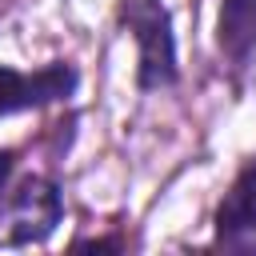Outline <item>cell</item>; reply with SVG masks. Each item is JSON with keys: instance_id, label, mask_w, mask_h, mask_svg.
I'll return each mask as SVG.
<instances>
[{"instance_id": "cell-1", "label": "cell", "mask_w": 256, "mask_h": 256, "mask_svg": "<svg viewBox=\"0 0 256 256\" xmlns=\"http://www.w3.org/2000/svg\"><path fill=\"white\" fill-rule=\"evenodd\" d=\"M124 24L132 28V40L140 48V88H168L176 80V44H172V20L160 0H124Z\"/></svg>"}, {"instance_id": "cell-2", "label": "cell", "mask_w": 256, "mask_h": 256, "mask_svg": "<svg viewBox=\"0 0 256 256\" xmlns=\"http://www.w3.org/2000/svg\"><path fill=\"white\" fill-rule=\"evenodd\" d=\"M60 196L48 180H24L4 204H0V248H20L44 240L60 224Z\"/></svg>"}, {"instance_id": "cell-3", "label": "cell", "mask_w": 256, "mask_h": 256, "mask_svg": "<svg viewBox=\"0 0 256 256\" xmlns=\"http://www.w3.org/2000/svg\"><path fill=\"white\" fill-rule=\"evenodd\" d=\"M76 88V72L68 64H48L32 76L0 68V116L24 112V108H44L52 100H64Z\"/></svg>"}, {"instance_id": "cell-4", "label": "cell", "mask_w": 256, "mask_h": 256, "mask_svg": "<svg viewBox=\"0 0 256 256\" xmlns=\"http://www.w3.org/2000/svg\"><path fill=\"white\" fill-rule=\"evenodd\" d=\"M216 40H220V52L236 68H244L256 52V0H224Z\"/></svg>"}, {"instance_id": "cell-5", "label": "cell", "mask_w": 256, "mask_h": 256, "mask_svg": "<svg viewBox=\"0 0 256 256\" xmlns=\"http://www.w3.org/2000/svg\"><path fill=\"white\" fill-rule=\"evenodd\" d=\"M216 232L224 244H236L240 236L256 232V164H248L236 176L232 192L224 196V204L216 212Z\"/></svg>"}, {"instance_id": "cell-6", "label": "cell", "mask_w": 256, "mask_h": 256, "mask_svg": "<svg viewBox=\"0 0 256 256\" xmlns=\"http://www.w3.org/2000/svg\"><path fill=\"white\" fill-rule=\"evenodd\" d=\"M8 176H12V152H0V188L8 184Z\"/></svg>"}]
</instances>
